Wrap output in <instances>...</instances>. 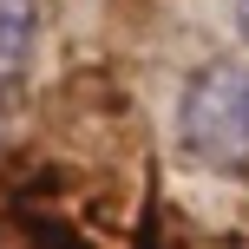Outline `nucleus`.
Returning a JSON list of instances; mask_svg holds the SVG:
<instances>
[{"mask_svg":"<svg viewBox=\"0 0 249 249\" xmlns=\"http://www.w3.org/2000/svg\"><path fill=\"white\" fill-rule=\"evenodd\" d=\"M177 144L197 164H243L249 158V66L210 59V66H197L184 79Z\"/></svg>","mask_w":249,"mask_h":249,"instance_id":"1","label":"nucleus"},{"mask_svg":"<svg viewBox=\"0 0 249 249\" xmlns=\"http://www.w3.org/2000/svg\"><path fill=\"white\" fill-rule=\"evenodd\" d=\"M39 39V0H0V86H20Z\"/></svg>","mask_w":249,"mask_h":249,"instance_id":"2","label":"nucleus"},{"mask_svg":"<svg viewBox=\"0 0 249 249\" xmlns=\"http://www.w3.org/2000/svg\"><path fill=\"white\" fill-rule=\"evenodd\" d=\"M236 26H243V39H249V0H236Z\"/></svg>","mask_w":249,"mask_h":249,"instance_id":"3","label":"nucleus"}]
</instances>
